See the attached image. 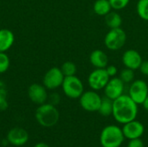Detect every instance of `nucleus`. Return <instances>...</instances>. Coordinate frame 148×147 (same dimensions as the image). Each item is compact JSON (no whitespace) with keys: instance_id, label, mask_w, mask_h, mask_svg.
Masks as SVG:
<instances>
[{"instance_id":"f257e3e1","label":"nucleus","mask_w":148,"mask_h":147,"mask_svg":"<svg viewBox=\"0 0 148 147\" xmlns=\"http://www.w3.org/2000/svg\"><path fill=\"white\" fill-rule=\"evenodd\" d=\"M138 104L128 94H122L114 101L113 117L120 124H126L136 120L138 115Z\"/></svg>"},{"instance_id":"f03ea898","label":"nucleus","mask_w":148,"mask_h":147,"mask_svg":"<svg viewBox=\"0 0 148 147\" xmlns=\"http://www.w3.org/2000/svg\"><path fill=\"white\" fill-rule=\"evenodd\" d=\"M36 120L39 125L44 127H52L57 124L60 119V113L55 105L43 103L39 105L36 110Z\"/></svg>"},{"instance_id":"7ed1b4c3","label":"nucleus","mask_w":148,"mask_h":147,"mask_svg":"<svg viewBox=\"0 0 148 147\" xmlns=\"http://www.w3.org/2000/svg\"><path fill=\"white\" fill-rule=\"evenodd\" d=\"M124 139L122 129L116 125L105 126L100 135V143L102 147H121Z\"/></svg>"},{"instance_id":"20e7f679","label":"nucleus","mask_w":148,"mask_h":147,"mask_svg":"<svg viewBox=\"0 0 148 147\" xmlns=\"http://www.w3.org/2000/svg\"><path fill=\"white\" fill-rule=\"evenodd\" d=\"M127 36L123 29H110L104 37V45L110 51H117L126 44Z\"/></svg>"},{"instance_id":"39448f33","label":"nucleus","mask_w":148,"mask_h":147,"mask_svg":"<svg viewBox=\"0 0 148 147\" xmlns=\"http://www.w3.org/2000/svg\"><path fill=\"white\" fill-rule=\"evenodd\" d=\"M64 94L69 99H79L84 92V85L76 75L66 76L62 84Z\"/></svg>"},{"instance_id":"423d86ee","label":"nucleus","mask_w":148,"mask_h":147,"mask_svg":"<svg viewBox=\"0 0 148 147\" xmlns=\"http://www.w3.org/2000/svg\"><path fill=\"white\" fill-rule=\"evenodd\" d=\"M102 97L95 90L84 91L79 98V102L82 108L87 112H98Z\"/></svg>"},{"instance_id":"0eeeda50","label":"nucleus","mask_w":148,"mask_h":147,"mask_svg":"<svg viewBox=\"0 0 148 147\" xmlns=\"http://www.w3.org/2000/svg\"><path fill=\"white\" fill-rule=\"evenodd\" d=\"M128 95L138 105H142L148 96V85L147 81L141 79L134 80L132 83H130Z\"/></svg>"},{"instance_id":"6e6552de","label":"nucleus","mask_w":148,"mask_h":147,"mask_svg":"<svg viewBox=\"0 0 148 147\" xmlns=\"http://www.w3.org/2000/svg\"><path fill=\"white\" fill-rule=\"evenodd\" d=\"M110 77L105 68H95L88 77L89 88L95 91L103 90L108 84Z\"/></svg>"},{"instance_id":"1a4fd4ad","label":"nucleus","mask_w":148,"mask_h":147,"mask_svg":"<svg viewBox=\"0 0 148 147\" xmlns=\"http://www.w3.org/2000/svg\"><path fill=\"white\" fill-rule=\"evenodd\" d=\"M65 76L60 68L54 67L49 68L44 75L42 79L43 86L49 90L56 89L62 87Z\"/></svg>"},{"instance_id":"9d476101","label":"nucleus","mask_w":148,"mask_h":147,"mask_svg":"<svg viewBox=\"0 0 148 147\" xmlns=\"http://www.w3.org/2000/svg\"><path fill=\"white\" fill-rule=\"evenodd\" d=\"M124 90L125 83L119 78V76L110 78L108 84L103 89L105 96L113 101L124 94Z\"/></svg>"},{"instance_id":"9b49d317","label":"nucleus","mask_w":148,"mask_h":147,"mask_svg":"<svg viewBox=\"0 0 148 147\" xmlns=\"http://www.w3.org/2000/svg\"><path fill=\"white\" fill-rule=\"evenodd\" d=\"M121 129H122L125 139H127L141 138V136L145 133L144 125L136 120H134L130 122L124 124Z\"/></svg>"},{"instance_id":"f8f14e48","label":"nucleus","mask_w":148,"mask_h":147,"mask_svg":"<svg viewBox=\"0 0 148 147\" xmlns=\"http://www.w3.org/2000/svg\"><path fill=\"white\" fill-rule=\"evenodd\" d=\"M28 95L29 100L33 103L37 105H42L43 103H46L49 98L47 88L43 85L38 83H33L29 87Z\"/></svg>"},{"instance_id":"ddd939ff","label":"nucleus","mask_w":148,"mask_h":147,"mask_svg":"<svg viewBox=\"0 0 148 147\" xmlns=\"http://www.w3.org/2000/svg\"><path fill=\"white\" fill-rule=\"evenodd\" d=\"M121 61L125 68L138 70L143 62L141 55L135 49H127L122 54Z\"/></svg>"},{"instance_id":"4468645a","label":"nucleus","mask_w":148,"mask_h":147,"mask_svg":"<svg viewBox=\"0 0 148 147\" xmlns=\"http://www.w3.org/2000/svg\"><path fill=\"white\" fill-rule=\"evenodd\" d=\"M29 140L28 132L22 127H14L10 129L7 134V141L15 146H22Z\"/></svg>"},{"instance_id":"2eb2a0df","label":"nucleus","mask_w":148,"mask_h":147,"mask_svg":"<svg viewBox=\"0 0 148 147\" xmlns=\"http://www.w3.org/2000/svg\"><path fill=\"white\" fill-rule=\"evenodd\" d=\"M89 62L95 68H106L108 65V56L101 49H95L89 55Z\"/></svg>"},{"instance_id":"dca6fc26","label":"nucleus","mask_w":148,"mask_h":147,"mask_svg":"<svg viewBox=\"0 0 148 147\" xmlns=\"http://www.w3.org/2000/svg\"><path fill=\"white\" fill-rule=\"evenodd\" d=\"M15 41L14 34L8 29H0V52H6L11 48Z\"/></svg>"},{"instance_id":"f3484780","label":"nucleus","mask_w":148,"mask_h":147,"mask_svg":"<svg viewBox=\"0 0 148 147\" xmlns=\"http://www.w3.org/2000/svg\"><path fill=\"white\" fill-rule=\"evenodd\" d=\"M112 10L109 0H95L93 4L94 12L100 16H105Z\"/></svg>"},{"instance_id":"a211bd4d","label":"nucleus","mask_w":148,"mask_h":147,"mask_svg":"<svg viewBox=\"0 0 148 147\" xmlns=\"http://www.w3.org/2000/svg\"><path fill=\"white\" fill-rule=\"evenodd\" d=\"M105 23L109 29L120 28L122 24V17L116 10H111L104 16Z\"/></svg>"},{"instance_id":"6ab92c4d","label":"nucleus","mask_w":148,"mask_h":147,"mask_svg":"<svg viewBox=\"0 0 148 147\" xmlns=\"http://www.w3.org/2000/svg\"><path fill=\"white\" fill-rule=\"evenodd\" d=\"M113 107H114V101L104 96L101 99V102L98 113L104 117H108L113 113Z\"/></svg>"},{"instance_id":"aec40b11","label":"nucleus","mask_w":148,"mask_h":147,"mask_svg":"<svg viewBox=\"0 0 148 147\" xmlns=\"http://www.w3.org/2000/svg\"><path fill=\"white\" fill-rule=\"evenodd\" d=\"M136 11L140 18L144 21H148V0H138Z\"/></svg>"},{"instance_id":"412c9836","label":"nucleus","mask_w":148,"mask_h":147,"mask_svg":"<svg viewBox=\"0 0 148 147\" xmlns=\"http://www.w3.org/2000/svg\"><path fill=\"white\" fill-rule=\"evenodd\" d=\"M60 68L65 77L75 75V74L77 72V67H76L75 63L73 62H70V61H67V62H63Z\"/></svg>"},{"instance_id":"4be33fe9","label":"nucleus","mask_w":148,"mask_h":147,"mask_svg":"<svg viewBox=\"0 0 148 147\" xmlns=\"http://www.w3.org/2000/svg\"><path fill=\"white\" fill-rule=\"evenodd\" d=\"M135 77V73L134 70L125 68H123L120 74H119V78L125 83V84H130L134 81Z\"/></svg>"},{"instance_id":"5701e85b","label":"nucleus","mask_w":148,"mask_h":147,"mask_svg":"<svg viewBox=\"0 0 148 147\" xmlns=\"http://www.w3.org/2000/svg\"><path fill=\"white\" fill-rule=\"evenodd\" d=\"M7 96H8L7 87L3 81H0V110L2 111L6 110L8 107Z\"/></svg>"},{"instance_id":"b1692460","label":"nucleus","mask_w":148,"mask_h":147,"mask_svg":"<svg viewBox=\"0 0 148 147\" xmlns=\"http://www.w3.org/2000/svg\"><path fill=\"white\" fill-rule=\"evenodd\" d=\"M10 67V58L5 52H0V74L5 73Z\"/></svg>"},{"instance_id":"393cba45","label":"nucleus","mask_w":148,"mask_h":147,"mask_svg":"<svg viewBox=\"0 0 148 147\" xmlns=\"http://www.w3.org/2000/svg\"><path fill=\"white\" fill-rule=\"evenodd\" d=\"M109 3L114 10L119 11L124 10L130 3V0H109Z\"/></svg>"},{"instance_id":"a878e982","label":"nucleus","mask_w":148,"mask_h":147,"mask_svg":"<svg viewBox=\"0 0 148 147\" xmlns=\"http://www.w3.org/2000/svg\"><path fill=\"white\" fill-rule=\"evenodd\" d=\"M106 71H107V73H108V75H109V77L110 78H112V77H115L116 75H117V74H118V68H117V67L116 66H114V65H108L107 67H106Z\"/></svg>"},{"instance_id":"bb28decb","label":"nucleus","mask_w":148,"mask_h":147,"mask_svg":"<svg viewBox=\"0 0 148 147\" xmlns=\"http://www.w3.org/2000/svg\"><path fill=\"white\" fill-rule=\"evenodd\" d=\"M127 147H144V143L140 138L139 139H129V142L127 144Z\"/></svg>"},{"instance_id":"cd10ccee","label":"nucleus","mask_w":148,"mask_h":147,"mask_svg":"<svg viewBox=\"0 0 148 147\" xmlns=\"http://www.w3.org/2000/svg\"><path fill=\"white\" fill-rule=\"evenodd\" d=\"M139 70L143 75L148 76V60H145V61L143 60Z\"/></svg>"},{"instance_id":"c85d7f7f","label":"nucleus","mask_w":148,"mask_h":147,"mask_svg":"<svg viewBox=\"0 0 148 147\" xmlns=\"http://www.w3.org/2000/svg\"><path fill=\"white\" fill-rule=\"evenodd\" d=\"M48 100H49V103H50V104L56 106V105H57V104L59 103V101H60V95H59L58 94H56V93L52 94L50 96H49Z\"/></svg>"},{"instance_id":"c756f323","label":"nucleus","mask_w":148,"mask_h":147,"mask_svg":"<svg viewBox=\"0 0 148 147\" xmlns=\"http://www.w3.org/2000/svg\"><path fill=\"white\" fill-rule=\"evenodd\" d=\"M34 147H49V146L48 144L44 143V142H40V143L36 144Z\"/></svg>"},{"instance_id":"7c9ffc66","label":"nucleus","mask_w":148,"mask_h":147,"mask_svg":"<svg viewBox=\"0 0 148 147\" xmlns=\"http://www.w3.org/2000/svg\"><path fill=\"white\" fill-rule=\"evenodd\" d=\"M142 106L145 108V110L148 111V96L146 98V100L144 101V102L142 103Z\"/></svg>"}]
</instances>
